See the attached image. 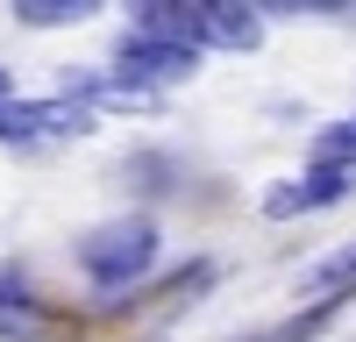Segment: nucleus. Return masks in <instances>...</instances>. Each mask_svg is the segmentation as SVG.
Here are the masks:
<instances>
[{"mask_svg": "<svg viewBox=\"0 0 356 342\" xmlns=\"http://www.w3.org/2000/svg\"><path fill=\"white\" fill-rule=\"evenodd\" d=\"M193 65H200V50L122 36V93H136V86H178V79H193Z\"/></svg>", "mask_w": 356, "mask_h": 342, "instance_id": "3", "label": "nucleus"}, {"mask_svg": "<svg viewBox=\"0 0 356 342\" xmlns=\"http://www.w3.org/2000/svg\"><path fill=\"white\" fill-rule=\"evenodd\" d=\"M314 157H321V164H349V157H356V114H349L342 129H328V136L314 142Z\"/></svg>", "mask_w": 356, "mask_h": 342, "instance_id": "9", "label": "nucleus"}, {"mask_svg": "<svg viewBox=\"0 0 356 342\" xmlns=\"http://www.w3.org/2000/svg\"><path fill=\"white\" fill-rule=\"evenodd\" d=\"M15 15L36 22V28H50V22H86V15H93V0H15Z\"/></svg>", "mask_w": 356, "mask_h": 342, "instance_id": "7", "label": "nucleus"}, {"mask_svg": "<svg viewBox=\"0 0 356 342\" xmlns=\"http://www.w3.org/2000/svg\"><path fill=\"white\" fill-rule=\"evenodd\" d=\"M0 107H8V72H0Z\"/></svg>", "mask_w": 356, "mask_h": 342, "instance_id": "10", "label": "nucleus"}, {"mask_svg": "<svg viewBox=\"0 0 356 342\" xmlns=\"http://www.w3.org/2000/svg\"><path fill=\"white\" fill-rule=\"evenodd\" d=\"M0 335H43V314L29 293H0Z\"/></svg>", "mask_w": 356, "mask_h": 342, "instance_id": "8", "label": "nucleus"}, {"mask_svg": "<svg viewBox=\"0 0 356 342\" xmlns=\"http://www.w3.org/2000/svg\"><path fill=\"white\" fill-rule=\"evenodd\" d=\"M93 129V107L57 93V100H8L0 107V136L8 142H43V136H86Z\"/></svg>", "mask_w": 356, "mask_h": 342, "instance_id": "2", "label": "nucleus"}, {"mask_svg": "<svg viewBox=\"0 0 356 342\" xmlns=\"http://www.w3.org/2000/svg\"><path fill=\"white\" fill-rule=\"evenodd\" d=\"M257 36H264L257 8H235V0H200V43H214V50H257Z\"/></svg>", "mask_w": 356, "mask_h": 342, "instance_id": "6", "label": "nucleus"}, {"mask_svg": "<svg viewBox=\"0 0 356 342\" xmlns=\"http://www.w3.org/2000/svg\"><path fill=\"white\" fill-rule=\"evenodd\" d=\"M349 186H356L349 164H321V171H307V179L278 186L271 200H264V214H271V221H285V214H314V207H328V200H342Z\"/></svg>", "mask_w": 356, "mask_h": 342, "instance_id": "4", "label": "nucleus"}, {"mask_svg": "<svg viewBox=\"0 0 356 342\" xmlns=\"http://www.w3.org/2000/svg\"><path fill=\"white\" fill-rule=\"evenodd\" d=\"M129 36H143V43H178V50H200V0H143Z\"/></svg>", "mask_w": 356, "mask_h": 342, "instance_id": "5", "label": "nucleus"}, {"mask_svg": "<svg viewBox=\"0 0 356 342\" xmlns=\"http://www.w3.org/2000/svg\"><path fill=\"white\" fill-rule=\"evenodd\" d=\"M157 264V228L143 214H122V221H100L93 236L79 243V271L107 285V293H122V285H136L143 271Z\"/></svg>", "mask_w": 356, "mask_h": 342, "instance_id": "1", "label": "nucleus"}]
</instances>
